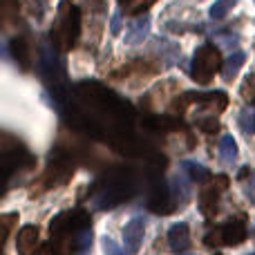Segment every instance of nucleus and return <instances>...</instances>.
Masks as SVG:
<instances>
[{"mask_svg":"<svg viewBox=\"0 0 255 255\" xmlns=\"http://www.w3.org/2000/svg\"><path fill=\"white\" fill-rule=\"evenodd\" d=\"M190 255H193V253H190Z\"/></svg>","mask_w":255,"mask_h":255,"instance_id":"obj_24","label":"nucleus"},{"mask_svg":"<svg viewBox=\"0 0 255 255\" xmlns=\"http://www.w3.org/2000/svg\"><path fill=\"white\" fill-rule=\"evenodd\" d=\"M220 67H222L220 49H217L215 45L206 43V45H202V47L195 52L193 65H190V74H193V79L197 81V83L208 85L213 76L220 72Z\"/></svg>","mask_w":255,"mask_h":255,"instance_id":"obj_3","label":"nucleus"},{"mask_svg":"<svg viewBox=\"0 0 255 255\" xmlns=\"http://www.w3.org/2000/svg\"><path fill=\"white\" fill-rule=\"evenodd\" d=\"M184 170L188 172V177L193 181H208V179H211V172H208V168H204L202 163L184 161Z\"/></svg>","mask_w":255,"mask_h":255,"instance_id":"obj_13","label":"nucleus"},{"mask_svg":"<svg viewBox=\"0 0 255 255\" xmlns=\"http://www.w3.org/2000/svg\"><path fill=\"white\" fill-rule=\"evenodd\" d=\"M18 220V213H7V215L0 217V222H2V229H4V240L9 238V233H11V226L13 222Z\"/></svg>","mask_w":255,"mask_h":255,"instance_id":"obj_18","label":"nucleus"},{"mask_svg":"<svg viewBox=\"0 0 255 255\" xmlns=\"http://www.w3.org/2000/svg\"><path fill=\"white\" fill-rule=\"evenodd\" d=\"M119 29H121V18H119V13H117V16L112 18V31H115V34H119Z\"/></svg>","mask_w":255,"mask_h":255,"instance_id":"obj_22","label":"nucleus"},{"mask_svg":"<svg viewBox=\"0 0 255 255\" xmlns=\"http://www.w3.org/2000/svg\"><path fill=\"white\" fill-rule=\"evenodd\" d=\"M81 34V13L79 7L72 4V0H63L58 7V18L56 25L52 27V40L56 43L58 49L67 52L74 47L76 38Z\"/></svg>","mask_w":255,"mask_h":255,"instance_id":"obj_2","label":"nucleus"},{"mask_svg":"<svg viewBox=\"0 0 255 255\" xmlns=\"http://www.w3.org/2000/svg\"><path fill=\"white\" fill-rule=\"evenodd\" d=\"M121 7L128 9V13H134V16H139L141 11H145V9L150 7V4H154V0H119Z\"/></svg>","mask_w":255,"mask_h":255,"instance_id":"obj_14","label":"nucleus"},{"mask_svg":"<svg viewBox=\"0 0 255 255\" xmlns=\"http://www.w3.org/2000/svg\"><path fill=\"white\" fill-rule=\"evenodd\" d=\"M52 247L56 255H81L92 244V222L85 211H67L49 224Z\"/></svg>","mask_w":255,"mask_h":255,"instance_id":"obj_1","label":"nucleus"},{"mask_svg":"<svg viewBox=\"0 0 255 255\" xmlns=\"http://www.w3.org/2000/svg\"><path fill=\"white\" fill-rule=\"evenodd\" d=\"M233 4H235V0H217V2L211 7V16L213 18H224Z\"/></svg>","mask_w":255,"mask_h":255,"instance_id":"obj_16","label":"nucleus"},{"mask_svg":"<svg viewBox=\"0 0 255 255\" xmlns=\"http://www.w3.org/2000/svg\"><path fill=\"white\" fill-rule=\"evenodd\" d=\"M247 240V222L244 217H231L226 220L222 226H215L213 231L206 233V244L208 247H220V244H226V247H238Z\"/></svg>","mask_w":255,"mask_h":255,"instance_id":"obj_4","label":"nucleus"},{"mask_svg":"<svg viewBox=\"0 0 255 255\" xmlns=\"http://www.w3.org/2000/svg\"><path fill=\"white\" fill-rule=\"evenodd\" d=\"M11 54L22 70L25 72L31 70V49H29V43H27L25 36H16V38L11 40Z\"/></svg>","mask_w":255,"mask_h":255,"instance_id":"obj_9","label":"nucleus"},{"mask_svg":"<svg viewBox=\"0 0 255 255\" xmlns=\"http://www.w3.org/2000/svg\"><path fill=\"white\" fill-rule=\"evenodd\" d=\"M143 231H145V224L141 217H134L126 224L124 229V240H126V249L130 253H136L141 249V242H143Z\"/></svg>","mask_w":255,"mask_h":255,"instance_id":"obj_6","label":"nucleus"},{"mask_svg":"<svg viewBox=\"0 0 255 255\" xmlns=\"http://www.w3.org/2000/svg\"><path fill=\"white\" fill-rule=\"evenodd\" d=\"M34 255H56V251H54V247L52 244H43V247L38 249Z\"/></svg>","mask_w":255,"mask_h":255,"instance_id":"obj_21","label":"nucleus"},{"mask_svg":"<svg viewBox=\"0 0 255 255\" xmlns=\"http://www.w3.org/2000/svg\"><path fill=\"white\" fill-rule=\"evenodd\" d=\"M240 126H242V130L247 132V134H253L255 132V108L242 110V115H240Z\"/></svg>","mask_w":255,"mask_h":255,"instance_id":"obj_15","label":"nucleus"},{"mask_svg":"<svg viewBox=\"0 0 255 255\" xmlns=\"http://www.w3.org/2000/svg\"><path fill=\"white\" fill-rule=\"evenodd\" d=\"M220 154H222V159H224L226 163H233L235 157H238V143H235V139L231 134L222 136V141H220Z\"/></svg>","mask_w":255,"mask_h":255,"instance_id":"obj_12","label":"nucleus"},{"mask_svg":"<svg viewBox=\"0 0 255 255\" xmlns=\"http://www.w3.org/2000/svg\"><path fill=\"white\" fill-rule=\"evenodd\" d=\"M103 251H106V255H126V253L115 244V240H110V238L103 240Z\"/></svg>","mask_w":255,"mask_h":255,"instance_id":"obj_19","label":"nucleus"},{"mask_svg":"<svg viewBox=\"0 0 255 255\" xmlns=\"http://www.w3.org/2000/svg\"><path fill=\"white\" fill-rule=\"evenodd\" d=\"M38 229L36 226H22L16 238V251L18 255H34L38 251Z\"/></svg>","mask_w":255,"mask_h":255,"instance_id":"obj_7","label":"nucleus"},{"mask_svg":"<svg viewBox=\"0 0 255 255\" xmlns=\"http://www.w3.org/2000/svg\"><path fill=\"white\" fill-rule=\"evenodd\" d=\"M242 97L247 99L249 103H253V106H255V74H251V76H247V79H244V83H242Z\"/></svg>","mask_w":255,"mask_h":255,"instance_id":"obj_17","label":"nucleus"},{"mask_svg":"<svg viewBox=\"0 0 255 255\" xmlns=\"http://www.w3.org/2000/svg\"><path fill=\"white\" fill-rule=\"evenodd\" d=\"M244 61H247V56H244V52H233L229 56V61L224 63V70H222V76H224L226 81H231L235 74H238V70L244 65Z\"/></svg>","mask_w":255,"mask_h":255,"instance_id":"obj_11","label":"nucleus"},{"mask_svg":"<svg viewBox=\"0 0 255 255\" xmlns=\"http://www.w3.org/2000/svg\"><path fill=\"white\" fill-rule=\"evenodd\" d=\"M249 186H251V188H249V197H251L253 202H255V177H253V181H251Z\"/></svg>","mask_w":255,"mask_h":255,"instance_id":"obj_23","label":"nucleus"},{"mask_svg":"<svg viewBox=\"0 0 255 255\" xmlns=\"http://www.w3.org/2000/svg\"><path fill=\"white\" fill-rule=\"evenodd\" d=\"M226 186H229V177L217 175L215 181L202 190V195H199V208H202V213L206 217H215L217 204H220V193L226 188Z\"/></svg>","mask_w":255,"mask_h":255,"instance_id":"obj_5","label":"nucleus"},{"mask_svg":"<svg viewBox=\"0 0 255 255\" xmlns=\"http://www.w3.org/2000/svg\"><path fill=\"white\" fill-rule=\"evenodd\" d=\"M168 247L175 253H181L190 247V233L186 224H175L170 231H168Z\"/></svg>","mask_w":255,"mask_h":255,"instance_id":"obj_8","label":"nucleus"},{"mask_svg":"<svg viewBox=\"0 0 255 255\" xmlns=\"http://www.w3.org/2000/svg\"><path fill=\"white\" fill-rule=\"evenodd\" d=\"M253 255H255V253H253Z\"/></svg>","mask_w":255,"mask_h":255,"instance_id":"obj_25","label":"nucleus"},{"mask_svg":"<svg viewBox=\"0 0 255 255\" xmlns=\"http://www.w3.org/2000/svg\"><path fill=\"white\" fill-rule=\"evenodd\" d=\"M148 27H150L148 16H139V18H136V20L130 25V29H128V34H126V43H130V45L141 43V40L145 38V34H148Z\"/></svg>","mask_w":255,"mask_h":255,"instance_id":"obj_10","label":"nucleus"},{"mask_svg":"<svg viewBox=\"0 0 255 255\" xmlns=\"http://www.w3.org/2000/svg\"><path fill=\"white\" fill-rule=\"evenodd\" d=\"M2 4H4V18H11V16H16V11H18V0H2Z\"/></svg>","mask_w":255,"mask_h":255,"instance_id":"obj_20","label":"nucleus"}]
</instances>
